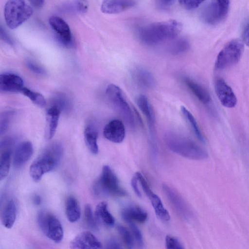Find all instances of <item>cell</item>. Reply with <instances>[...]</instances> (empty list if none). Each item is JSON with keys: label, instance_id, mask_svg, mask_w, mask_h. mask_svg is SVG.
Returning a JSON list of instances; mask_svg holds the SVG:
<instances>
[{"label": "cell", "instance_id": "cell-1", "mask_svg": "<svg viewBox=\"0 0 249 249\" xmlns=\"http://www.w3.org/2000/svg\"><path fill=\"white\" fill-rule=\"evenodd\" d=\"M182 29L181 23L176 20L156 22L140 28L138 36L143 43L155 45L175 39Z\"/></svg>", "mask_w": 249, "mask_h": 249}, {"label": "cell", "instance_id": "cell-2", "mask_svg": "<svg viewBox=\"0 0 249 249\" xmlns=\"http://www.w3.org/2000/svg\"><path fill=\"white\" fill-rule=\"evenodd\" d=\"M165 143L173 152L184 158L202 160L208 158L207 152L192 140L176 133L169 131L164 136Z\"/></svg>", "mask_w": 249, "mask_h": 249}, {"label": "cell", "instance_id": "cell-3", "mask_svg": "<svg viewBox=\"0 0 249 249\" xmlns=\"http://www.w3.org/2000/svg\"><path fill=\"white\" fill-rule=\"evenodd\" d=\"M63 153V147L59 143H53L47 147L30 165L29 173L32 179L35 181H39L45 174L55 169Z\"/></svg>", "mask_w": 249, "mask_h": 249}, {"label": "cell", "instance_id": "cell-4", "mask_svg": "<svg viewBox=\"0 0 249 249\" xmlns=\"http://www.w3.org/2000/svg\"><path fill=\"white\" fill-rule=\"evenodd\" d=\"M93 190L94 194L98 196L123 197L127 195L125 190L121 186L115 174L107 165L103 167L99 178L93 185Z\"/></svg>", "mask_w": 249, "mask_h": 249}, {"label": "cell", "instance_id": "cell-5", "mask_svg": "<svg viewBox=\"0 0 249 249\" xmlns=\"http://www.w3.org/2000/svg\"><path fill=\"white\" fill-rule=\"evenodd\" d=\"M33 13L31 5L21 0H8L4 8L5 22L11 29L19 26L30 18Z\"/></svg>", "mask_w": 249, "mask_h": 249}, {"label": "cell", "instance_id": "cell-6", "mask_svg": "<svg viewBox=\"0 0 249 249\" xmlns=\"http://www.w3.org/2000/svg\"><path fill=\"white\" fill-rule=\"evenodd\" d=\"M106 95L109 102L127 125L131 128L135 127L133 112L120 87L113 84L108 85L106 90Z\"/></svg>", "mask_w": 249, "mask_h": 249}, {"label": "cell", "instance_id": "cell-7", "mask_svg": "<svg viewBox=\"0 0 249 249\" xmlns=\"http://www.w3.org/2000/svg\"><path fill=\"white\" fill-rule=\"evenodd\" d=\"M244 51L243 42L234 39L229 42L218 53L215 67L224 70L237 64L240 60Z\"/></svg>", "mask_w": 249, "mask_h": 249}, {"label": "cell", "instance_id": "cell-8", "mask_svg": "<svg viewBox=\"0 0 249 249\" xmlns=\"http://www.w3.org/2000/svg\"><path fill=\"white\" fill-rule=\"evenodd\" d=\"M37 221L39 228L49 239L56 243L62 241L63 229L56 216L47 212L41 211L37 215Z\"/></svg>", "mask_w": 249, "mask_h": 249}, {"label": "cell", "instance_id": "cell-9", "mask_svg": "<svg viewBox=\"0 0 249 249\" xmlns=\"http://www.w3.org/2000/svg\"><path fill=\"white\" fill-rule=\"evenodd\" d=\"M230 7L229 0H214L206 4L200 12V18L203 22L209 25L220 23L226 17Z\"/></svg>", "mask_w": 249, "mask_h": 249}, {"label": "cell", "instance_id": "cell-10", "mask_svg": "<svg viewBox=\"0 0 249 249\" xmlns=\"http://www.w3.org/2000/svg\"><path fill=\"white\" fill-rule=\"evenodd\" d=\"M138 180L144 193L150 200L157 217L164 222L170 220V215L158 196L150 189L144 177L139 172L136 173Z\"/></svg>", "mask_w": 249, "mask_h": 249}, {"label": "cell", "instance_id": "cell-11", "mask_svg": "<svg viewBox=\"0 0 249 249\" xmlns=\"http://www.w3.org/2000/svg\"><path fill=\"white\" fill-rule=\"evenodd\" d=\"M163 191L177 213L183 218L188 219L190 212L183 198L174 189L166 184L162 186Z\"/></svg>", "mask_w": 249, "mask_h": 249}, {"label": "cell", "instance_id": "cell-12", "mask_svg": "<svg viewBox=\"0 0 249 249\" xmlns=\"http://www.w3.org/2000/svg\"><path fill=\"white\" fill-rule=\"evenodd\" d=\"M70 247L71 249H103L100 241L89 231L77 234L71 241Z\"/></svg>", "mask_w": 249, "mask_h": 249}, {"label": "cell", "instance_id": "cell-13", "mask_svg": "<svg viewBox=\"0 0 249 249\" xmlns=\"http://www.w3.org/2000/svg\"><path fill=\"white\" fill-rule=\"evenodd\" d=\"M216 96L221 104L227 108H233L237 104V98L231 88L222 79H217L214 84Z\"/></svg>", "mask_w": 249, "mask_h": 249}, {"label": "cell", "instance_id": "cell-14", "mask_svg": "<svg viewBox=\"0 0 249 249\" xmlns=\"http://www.w3.org/2000/svg\"><path fill=\"white\" fill-rule=\"evenodd\" d=\"M49 23L55 32L59 41L66 46H71L72 43V35L68 23L63 18L57 16L51 17Z\"/></svg>", "mask_w": 249, "mask_h": 249}, {"label": "cell", "instance_id": "cell-15", "mask_svg": "<svg viewBox=\"0 0 249 249\" xmlns=\"http://www.w3.org/2000/svg\"><path fill=\"white\" fill-rule=\"evenodd\" d=\"M137 104L147 119L151 142H156L155 119L153 109L148 98L144 95H139L136 100Z\"/></svg>", "mask_w": 249, "mask_h": 249}, {"label": "cell", "instance_id": "cell-16", "mask_svg": "<svg viewBox=\"0 0 249 249\" xmlns=\"http://www.w3.org/2000/svg\"><path fill=\"white\" fill-rule=\"evenodd\" d=\"M103 135L106 139L111 142L117 143L122 142L125 135L123 123L117 119L110 121L105 125Z\"/></svg>", "mask_w": 249, "mask_h": 249}, {"label": "cell", "instance_id": "cell-17", "mask_svg": "<svg viewBox=\"0 0 249 249\" xmlns=\"http://www.w3.org/2000/svg\"><path fill=\"white\" fill-rule=\"evenodd\" d=\"M24 87L23 81L19 75L9 72L0 74V90L1 91L21 92Z\"/></svg>", "mask_w": 249, "mask_h": 249}, {"label": "cell", "instance_id": "cell-18", "mask_svg": "<svg viewBox=\"0 0 249 249\" xmlns=\"http://www.w3.org/2000/svg\"><path fill=\"white\" fill-rule=\"evenodd\" d=\"M33 153V146L29 141L20 143L16 147L13 163L14 167L18 169L22 167L30 159Z\"/></svg>", "mask_w": 249, "mask_h": 249}, {"label": "cell", "instance_id": "cell-19", "mask_svg": "<svg viewBox=\"0 0 249 249\" xmlns=\"http://www.w3.org/2000/svg\"><path fill=\"white\" fill-rule=\"evenodd\" d=\"M137 2L127 0H104L101 5V11L107 14H118L135 6Z\"/></svg>", "mask_w": 249, "mask_h": 249}, {"label": "cell", "instance_id": "cell-20", "mask_svg": "<svg viewBox=\"0 0 249 249\" xmlns=\"http://www.w3.org/2000/svg\"><path fill=\"white\" fill-rule=\"evenodd\" d=\"M131 77L134 83L143 89H151L155 85L154 77L152 73L142 67H136L131 71Z\"/></svg>", "mask_w": 249, "mask_h": 249}, {"label": "cell", "instance_id": "cell-21", "mask_svg": "<svg viewBox=\"0 0 249 249\" xmlns=\"http://www.w3.org/2000/svg\"><path fill=\"white\" fill-rule=\"evenodd\" d=\"M18 208L15 200L11 198L4 204L1 211V222L6 228L10 229L14 225L17 215Z\"/></svg>", "mask_w": 249, "mask_h": 249}, {"label": "cell", "instance_id": "cell-22", "mask_svg": "<svg viewBox=\"0 0 249 249\" xmlns=\"http://www.w3.org/2000/svg\"><path fill=\"white\" fill-rule=\"evenodd\" d=\"M121 215L128 223L136 222L144 223L147 219L148 214L142 208L137 206H130L124 208L122 211Z\"/></svg>", "mask_w": 249, "mask_h": 249}, {"label": "cell", "instance_id": "cell-23", "mask_svg": "<svg viewBox=\"0 0 249 249\" xmlns=\"http://www.w3.org/2000/svg\"><path fill=\"white\" fill-rule=\"evenodd\" d=\"M94 215L97 223L105 227L110 228L115 224V219L109 211L106 202H101L97 205Z\"/></svg>", "mask_w": 249, "mask_h": 249}, {"label": "cell", "instance_id": "cell-24", "mask_svg": "<svg viewBox=\"0 0 249 249\" xmlns=\"http://www.w3.org/2000/svg\"><path fill=\"white\" fill-rule=\"evenodd\" d=\"M184 82L188 89L201 102L206 104L211 101L210 95L204 87L187 77L184 79Z\"/></svg>", "mask_w": 249, "mask_h": 249}, {"label": "cell", "instance_id": "cell-25", "mask_svg": "<svg viewBox=\"0 0 249 249\" xmlns=\"http://www.w3.org/2000/svg\"><path fill=\"white\" fill-rule=\"evenodd\" d=\"M61 112L60 110L54 106L51 107L47 111L48 139H51L55 133Z\"/></svg>", "mask_w": 249, "mask_h": 249}, {"label": "cell", "instance_id": "cell-26", "mask_svg": "<svg viewBox=\"0 0 249 249\" xmlns=\"http://www.w3.org/2000/svg\"><path fill=\"white\" fill-rule=\"evenodd\" d=\"M66 217L69 222L74 223L77 221L81 216V209L77 199L73 196L68 197L65 203Z\"/></svg>", "mask_w": 249, "mask_h": 249}, {"label": "cell", "instance_id": "cell-27", "mask_svg": "<svg viewBox=\"0 0 249 249\" xmlns=\"http://www.w3.org/2000/svg\"><path fill=\"white\" fill-rule=\"evenodd\" d=\"M84 139L89 150L93 154L98 153L97 143L98 133L96 130L92 126H88L84 130Z\"/></svg>", "mask_w": 249, "mask_h": 249}, {"label": "cell", "instance_id": "cell-28", "mask_svg": "<svg viewBox=\"0 0 249 249\" xmlns=\"http://www.w3.org/2000/svg\"><path fill=\"white\" fill-rule=\"evenodd\" d=\"M190 47V44L188 39L179 37L174 39L168 47V51L173 55H178L187 52Z\"/></svg>", "mask_w": 249, "mask_h": 249}, {"label": "cell", "instance_id": "cell-29", "mask_svg": "<svg viewBox=\"0 0 249 249\" xmlns=\"http://www.w3.org/2000/svg\"><path fill=\"white\" fill-rule=\"evenodd\" d=\"M11 153L10 149H4L1 153L0 160V179L8 175L11 166Z\"/></svg>", "mask_w": 249, "mask_h": 249}, {"label": "cell", "instance_id": "cell-30", "mask_svg": "<svg viewBox=\"0 0 249 249\" xmlns=\"http://www.w3.org/2000/svg\"><path fill=\"white\" fill-rule=\"evenodd\" d=\"M181 111L186 119L189 122L195 135L202 142H205V139L199 129L197 123L192 113L184 106L181 107Z\"/></svg>", "mask_w": 249, "mask_h": 249}, {"label": "cell", "instance_id": "cell-31", "mask_svg": "<svg viewBox=\"0 0 249 249\" xmlns=\"http://www.w3.org/2000/svg\"><path fill=\"white\" fill-rule=\"evenodd\" d=\"M21 92L38 106L40 107L45 106L46 100L44 97L40 93L34 91L26 87H24Z\"/></svg>", "mask_w": 249, "mask_h": 249}, {"label": "cell", "instance_id": "cell-32", "mask_svg": "<svg viewBox=\"0 0 249 249\" xmlns=\"http://www.w3.org/2000/svg\"><path fill=\"white\" fill-rule=\"evenodd\" d=\"M117 230L124 243L129 249H132L134 239L130 231L122 225H118Z\"/></svg>", "mask_w": 249, "mask_h": 249}, {"label": "cell", "instance_id": "cell-33", "mask_svg": "<svg viewBox=\"0 0 249 249\" xmlns=\"http://www.w3.org/2000/svg\"><path fill=\"white\" fill-rule=\"evenodd\" d=\"M94 214L90 205L89 204L86 205L84 208V217L86 222L90 228L96 230L97 228V223Z\"/></svg>", "mask_w": 249, "mask_h": 249}, {"label": "cell", "instance_id": "cell-34", "mask_svg": "<svg viewBox=\"0 0 249 249\" xmlns=\"http://www.w3.org/2000/svg\"><path fill=\"white\" fill-rule=\"evenodd\" d=\"M128 224L130 231L138 246V247L140 249H142L143 246V239L141 231L135 225V223H130Z\"/></svg>", "mask_w": 249, "mask_h": 249}, {"label": "cell", "instance_id": "cell-35", "mask_svg": "<svg viewBox=\"0 0 249 249\" xmlns=\"http://www.w3.org/2000/svg\"><path fill=\"white\" fill-rule=\"evenodd\" d=\"M165 246L166 249H185L178 238L170 235L166 236Z\"/></svg>", "mask_w": 249, "mask_h": 249}, {"label": "cell", "instance_id": "cell-36", "mask_svg": "<svg viewBox=\"0 0 249 249\" xmlns=\"http://www.w3.org/2000/svg\"><path fill=\"white\" fill-rule=\"evenodd\" d=\"M58 108L61 112L68 111L70 107V104L69 100L63 96L57 97L53 100V105Z\"/></svg>", "mask_w": 249, "mask_h": 249}, {"label": "cell", "instance_id": "cell-37", "mask_svg": "<svg viewBox=\"0 0 249 249\" xmlns=\"http://www.w3.org/2000/svg\"><path fill=\"white\" fill-rule=\"evenodd\" d=\"M12 116V113L10 111L4 112L1 115L0 121V131L1 135L6 131L9 125Z\"/></svg>", "mask_w": 249, "mask_h": 249}, {"label": "cell", "instance_id": "cell-38", "mask_svg": "<svg viewBox=\"0 0 249 249\" xmlns=\"http://www.w3.org/2000/svg\"><path fill=\"white\" fill-rule=\"evenodd\" d=\"M179 3L184 9L187 10H193L198 8L203 2L201 0H179Z\"/></svg>", "mask_w": 249, "mask_h": 249}, {"label": "cell", "instance_id": "cell-39", "mask_svg": "<svg viewBox=\"0 0 249 249\" xmlns=\"http://www.w3.org/2000/svg\"><path fill=\"white\" fill-rule=\"evenodd\" d=\"M243 42L249 47V18L244 23L242 31Z\"/></svg>", "mask_w": 249, "mask_h": 249}, {"label": "cell", "instance_id": "cell-40", "mask_svg": "<svg viewBox=\"0 0 249 249\" xmlns=\"http://www.w3.org/2000/svg\"><path fill=\"white\" fill-rule=\"evenodd\" d=\"M175 0H157L156 4L158 8L161 10H167L171 8L175 3Z\"/></svg>", "mask_w": 249, "mask_h": 249}, {"label": "cell", "instance_id": "cell-41", "mask_svg": "<svg viewBox=\"0 0 249 249\" xmlns=\"http://www.w3.org/2000/svg\"><path fill=\"white\" fill-rule=\"evenodd\" d=\"M74 7L77 12L81 13H85L88 8V3L85 0L76 1Z\"/></svg>", "mask_w": 249, "mask_h": 249}, {"label": "cell", "instance_id": "cell-42", "mask_svg": "<svg viewBox=\"0 0 249 249\" xmlns=\"http://www.w3.org/2000/svg\"><path fill=\"white\" fill-rule=\"evenodd\" d=\"M26 66L31 71L38 74H43L45 71L43 69L31 61L26 62Z\"/></svg>", "mask_w": 249, "mask_h": 249}, {"label": "cell", "instance_id": "cell-43", "mask_svg": "<svg viewBox=\"0 0 249 249\" xmlns=\"http://www.w3.org/2000/svg\"><path fill=\"white\" fill-rule=\"evenodd\" d=\"M104 249H121V248L116 239L110 238L107 242Z\"/></svg>", "mask_w": 249, "mask_h": 249}, {"label": "cell", "instance_id": "cell-44", "mask_svg": "<svg viewBox=\"0 0 249 249\" xmlns=\"http://www.w3.org/2000/svg\"><path fill=\"white\" fill-rule=\"evenodd\" d=\"M138 179L136 176L135 175L131 179V186L135 192L136 195L139 197H141V192L138 187Z\"/></svg>", "mask_w": 249, "mask_h": 249}, {"label": "cell", "instance_id": "cell-45", "mask_svg": "<svg viewBox=\"0 0 249 249\" xmlns=\"http://www.w3.org/2000/svg\"><path fill=\"white\" fill-rule=\"evenodd\" d=\"M0 36L1 39H3L4 41L6 42L9 44L12 45V41L8 36L6 34V32L3 29L2 27H0Z\"/></svg>", "mask_w": 249, "mask_h": 249}, {"label": "cell", "instance_id": "cell-46", "mask_svg": "<svg viewBox=\"0 0 249 249\" xmlns=\"http://www.w3.org/2000/svg\"><path fill=\"white\" fill-rule=\"evenodd\" d=\"M29 2L31 5L36 8L41 7L44 3V1L42 0H32Z\"/></svg>", "mask_w": 249, "mask_h": 249}, {"label": "cell", "instance_id": "cell-47", "mask_svg": "<svg viewBox=\"0 0 249 249\" xmlns=\"http://www.w3.org/2000/svg\"><path fill=\"white\" fill-rule=\"evenodd\" d=\"M33 202L36 205H39L41 201V197L38 195H35L33 197Z\"/></svg>", "mask_w": 249, "mask_h": 249}]
</instances>
